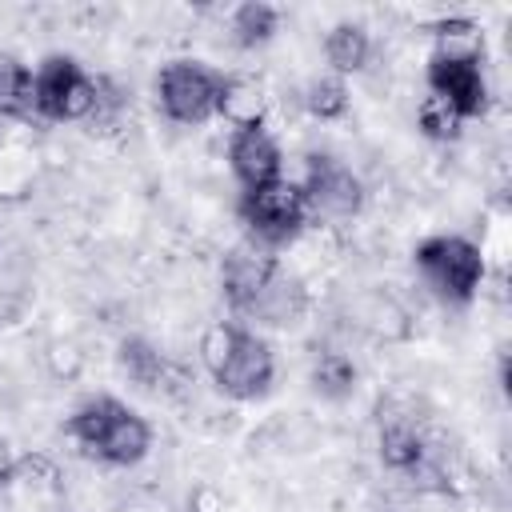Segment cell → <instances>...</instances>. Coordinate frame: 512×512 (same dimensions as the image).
Returning a JSON list of instances; mask_svg holds the SVG:
<instances>
[{
    "label": "cell",
    "mask_w": 512,
    "mask_h": 512,
    "mask_svg": "<svg viewBox=\"0 0 512 512\" xmlns=\"http://www.w3.org/2000/svg\"><path fill=\"white\" fill-rule=\"evenodd\" d=\"M228 160H232V172L244 184V192H256V188L280 180V148L264 132V124L236 128V136L228 144Z\"/></svg>",
    "instance_id": "obj_10"
},
{
    "label": "cell",
    "mask_w": 512,
    "mask_h": 512,
    "mask_svg": "<svg viewBox=\"0 0 512 512\" xmlns=\"http://www.w3.org/2000/svg\"><path fill=\"white\" fill-rule=\"evenodd\" d=\"M368 52H372V44H368V32L360 24H336L324 40V56L336 72H360Z\"/></svg>",
    "instance_id": "obj_13"
},
{
    "label": "cell",
    "mask_w": 512,
    "mask_h": 512,
    "mask_svg": "<svg viewBox=\"0 0 512 512\" xmlns=\"http://www.w3.org/2000/svg\"><path fill=\"white\" fill-rule=\"evenodd\" d=\"M224 296L240 316H256L264 324H292L304 308L300 284L288 280L276 260L256 252H232L224 260Z\"/></svg>",
    "instance_id": "obj_1"
},
{
    "label": "cell",
    "mask_w": 512,
    "mask_h": 512,
    "mask_svg": "<svg viewBox=\"0 0 512 512\" xmlns=\"http://www.w3.org/2000/svg\"><path fill=\"white\" fill-rule=\"evenodd\" d=\"M304 104H308L312 116H320V120H336V116H344V108H348V88H344L340 76H320V80L308 84Z\"/></svg>",
    "instance_id": "obj_18"
},
{
    "label": "cell",
    "mask_w": 512,
    "mask_h": 512,
    "mask_svg": "<svg viewBox=\"0 0 512 512\" xmlns=\"http://www.w3.org/2000/svg\"><path fill=\"white\" fill-rule=\"evenodd\" d=\"M200 352H204V364H208V372L224 396L256 400L268 392L276 364H272L268 344L256 332H248L240 324H216L204 332Z\"/></svg>",
    "instance_id": "obj_2"
},
{
    "label": "cell",
    "mask_w": 512,
    "mask_h": 512,
    "mask_svg": "<svg viewBox=\"0 0 512 512\" xmlns=\"http://www.w3.org/2000/svg\"><path fill=\"white\" fill-rule=\"evenodd\" d=\"M276 24H280V12H276L272 4H260V0L240 4L236 16H232V32H236V44H240V48H260V44H268V40L276 36Z\"/></svg>",
    "instance_id": "obj_14"
},
{
    "label": "cell",
    "mask_w": 512,
    "mask_h": 512,
    "mask_svg": "<svg viewBox=\"0 0 512 512\" xmlns=\"http://www.w3.org/2000/svg\"><path fill=\"white\" fill-rule=\"evenodd\" d=\"M220 80L224 76H216L200 60H172L160 72V108H164V116L176 120V124H204L208 116H216Z\"/></svg>",
    "instance_id": "obj_6"
},
{
    "label": "cell",
    "mask_w": 512,
    "mask_h": 512,
    "mask_svg": "<svg viewBox=\"0 0 512 512\" xmlns=\"http://www.w3.org/2000/svg\"><path fill=\"white\" fill-rule=\"evenodd\" d=\"M116 360H120V368H124L136 384H144V388H152V384L164 376V360H160V352H156L148 340H124Z\"/></svg>",
    "instance_id": "obj_17"
},
{
    "label": "cell",
    "mask_w": 512,
    "mask_h": 512,
    "mask_svg": "<svg viewBox=\"0 0 512 512\" xmlns=\"http://www.w3.org/2000/svg\"><path fill=\"white\" fill-rule=\"evenodd\" d=\"M380 460L404 476H428V444L412 416H380Z\"/></svg>",
    "instance_id": "obj_11"
},
{
    "label": "cell",
    "mask_w": 512,
    "mask_h": 512,
    "mask_svg": "<svg viewBox=\"0 0 512 512\" xmlns=\"http://www.w3.org/2000/svg\"><path fill=\"white\" fill-rule=\"evenodd\" d=\"M100 84L80 72L72 56H48L32 76V108L48 120H80L96 108Z\"/></svg>",
    "instance_id": "obj_4"
},
{
    "label": "cell",
    "mask_w": 512,
    "mask_h": 512,
    "mask_svg": "<svg viewBox=\"0 0 512 512\" xmlns=\"http://www.w3.org/2000/svg\"><path fill=\"white\" fill-rule=\"evenodd\" d=\"M12 472H16V460H12V448H8V440L0 436V488L12 480Z\"/></svg>",
    "instance_id": "obj_20"
},
{
    "label": "cell",
    "mask_w": 512,
    "mask_h": 512,
    "mask_svg": "<svg viewBox=\"0 0 512 512\" xmlns=\"http://www.w3.org/2000/svg\"><path fill=\"white\" fill-rule=\"evenodd\" d=\"M428 88H432V96L444 100L460 120L480 116L484 104H488V84H484V72H480V60H476V56H448V52H436L432 64H428Z\"/></svg>",
    "instance_id": "obj_8"
},
{
    "label": "cell",
    "mask_w": 512,
    "mask_h": 512,
    "mask_svg": "<svg viewBox=\"0 0 512 512\" xmlns=\"http://www.w3.org/2000/svg\"><path fill=\"white\" fill-rule=\"evenodd\" d=\"M240 216L244 224L268 240V244H284L300 232L304 216H308V200H304V188L300 184H288V180H272L256 192H244L240 200Z\"/></svg>",
    "instance_id": "obj_7"
},
{
    "label": "cell",
    "mask_w": 512,
    "mask_h": 512,
    "mask_svg": "<svg viewBox=\"0 0 512 512\" xmlns=\"http://www.w3.org/2000/svg\"><path fill=\"white\" fill-rule=\"evenodd\" d=\"M312 384H316V392L340 400V396H348L352 384H356V364H352L348 356H340V352H324V356L316 360V368H312Z\"/></svg>",
    "instance_id": "obj_16"
},
{
    "label": "cell",
    "mask_w": 512,
    "mask_h": 512,
    "mask_svg": "<svg viewBox=\"0 0 512 512\" xmlns=\"http://www.w3.org/2000/svg\"><path fill=\"white\" fill-rule=\"evenodd\" d=\"M32 108V72L16 56H0V116H24Z\"/></svg>",
    "instance_id": "obj_15"
},
{
    "label": "cell",
    "mask_w": 512,
    "mask_h": 512,
    "mask_svg": "<svg viewBox=\"0 0 512 512\" xmlns=\"http://www.w3.org/2000/svg\"><path fill=\"white\" fill-rule=\"evenodd\" d=\"M68 432L76 436V444L108 464H136L144 460L148 444H152V432L148 424L124 408L120 400H88L84 408H76V416L68 420Z\"/></svg>",
    "instance_id": "obj_3"
},
{
    "label": "cell",
    "mask_w": 512,
    "mask_h": 512,
    "mask_svg": "<svg viewBox=\"0 0 512 512\" xmlns=\"http://www.w3.org/2000/svg\"><path fill=\"white\" fill-rule=\"evenodd\" d=\"M420 128H424L428 136H436V140H452V136L460 132V116H456L444 100L428 96V100L420 104Z\"/></svg>",
    "instance_id": "obj_19"
},
{
    "label": "cell",
    "mask_w": 512,
    "mask_h": 512,
    "mask_svg": "<svg viewBox=\"0 0 512 512\" xmlns=\"http://www.w3.org/2000/svg\"><path fill=\"white\" fill-rule=\"evenodd\" d=\"M416 264L420 272L432 280V288L444 300H472L480 276H484V256L476 244H468L464 236H432L416 248Z\"/></svg>",
    "instance_id": "obj_5"
},
{
    "label": "cell",
    "mask_w": 512,
    "mask_h": 512,
    "mask_svg": "<svg viewBox=\"0 0 512 512\" xmlns=\"http://www.w3.org/2000/svg\"><path fill=\"white\" fill-rule=\"evenodd\" d=\"M300 188H304L308 208H316L324 216H356L360 200H364L360 180L336 156H308V184H300Z\"/></svg>",
    "instance_id": "obj_9"
},
{
    "label": "cell",
    "mask_w": 512,
    "mask_h": 512,
    "mask_svg": "<svg viewBox=\"0 0 512 512\" xmlns=\"http://www.w3.org/2000/svg\"><path fill=\"white\" fill-rule=\"evenodd\" d=\"M260 108H264V96L252 80L244 76H224L220 80V104L216 112L224 120H232L236 128H248V124H260Z\"/></svg>",
    "instance_id": "obj_12"
}]
</instances>
